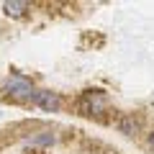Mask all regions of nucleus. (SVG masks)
I'll return each instance as SVG.
<instances>
[{
	"mask_svg": "<svg viewBox=\"0 0 154 154\" xmlns=\"http://www.w3.org/2000/svg\"><path fill=\"white\" fill-rule=\"evenodd\" d=\"M57 141H59V134L51 131V128L33 131V134H28V136H23V144H26V146H44V149H49V146H54Z\"/></svg>",
	"mask_w": 154,
	"mask_h": 154,
	"instance_id": "39448f33",
	"label": "nucleus"
},
{
	"mask_svg": "<svg viewBox=\"0 0 154 154\" xmlns=\"http://www.w3.org/2000/svg\"><path fill=\"white\" fill-rule=\"evenodd\" d=\"M0 11H3V16H5V18L21 21V18H26L28 13L33 11V5L28 3V0H5V3L0 5Z\"/></svg>",
	"mask_w": 154,
	"mask_h": 154,
	"instance_id": "20e7f679",
	"label": "nucleus"
},
{
	"mask_svg": "<svg viewBox=\"0 0 154 154\" xmlns=\"http://www.w3.org/2000/svg\"><path fill=\"white\" fill-rule=\"evenodd\" d=\"M75 108H77V113L85 116V118H103L110 110V98H108V93L100 90V88H88V90H82V93L77 95Z\"/></svg>",
	"mask_w": 154,
	"mask_h": 154,
	"instance_id": "f03ea898",
	"label": "nucleus"
},
{
	"mask_svg": "<svg viewBox=\"0 0 154 154\" xmlns=\"http://www.w3.org/2000/svg\"><path fill=\"white\" fill-rule=\"evenodd\" d=\"M31 105L38 108V110H44V113H62L64 98H62V93H57V90L36 88L33 90V98H31Z\"/></svg>",
	"mask_w": 154,
	"mask_h": 154,
	"instance_id": "7ed1b4c3",
	"label": "nucleus"
},
{
	"mask_svg": "<svg viewBox=\"0 0 154 154\" xmlns=\"http://www.w3.org/2000/svg\"><path fill=\"white\" fill-rule=\"evenodd\" d=\"M33 90H36L33 80L18 69H11L0 80V98L11 105H31Z\"/></svg>",
	"mask_w": 154,
	"mask_h": 154,
	"instance_id": "f257e3e1",
	"label": "nucleus"
},
{
	"mask_svg": "<svg viewBox=\"0 0 154 154\" xmlns=\"http://www.w3.org/2000/svg\"><path fill=\"white\" fill-rule=\"evenodd\" d=\"M146 144H149V146L154 149V131H152V134H149V136H146Z\"/></svg>",
	"mask_w": 154,
	"mask_h": 154,
	"instance_id": "0eeeda50",
	"label": "nucleus"
},
{
	"mask_svg": "<svg viewBox=\"0 0 154 154\" xmlns=\"http://www.w3.org/2000/svg\"><path fill=\"white\" fill-rule=\"evenodd\" d=\"M116 126H118V131H121L123 136H139V134H141V121H139L136 116H131V113L121 116Z\"/></svg>",
	"mask_w": 154,
	"mask_h": 154,
	"instance_id": "423d86ee",
	"label": "nucleus"
}]
</instances>
